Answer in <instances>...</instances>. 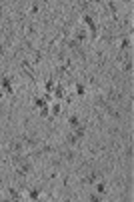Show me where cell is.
<instances>
[{
  "mask_svg": "<svg viewBox=\"0 0 134 202\" xmlns=\"http://www.w3.org/2000/svg\"><path fill=\"white\" fill-rule=\"evenodd\" d=\"M96 180H98V172H90L82 182H86V184H96Z\"/></svg>",
  "mask_w": 134,
  "mask_h": 202,
  "instance_id": "1",
  "label": "cell"
},
{
  "mask_svg": "<svg viewBox=\"0 0 134 202\" xmlns=\"http://www.w3.org/2000/svg\"><path fill=\"white\" fill-rule=\"evenodd\" d=\"M10 150H12L14 154H18V152L22 150V140H16V142H12V144H10Z\"/></svg>",
  "mask_w": 134,
  "mask_h": 202,
  "instance_id": "2",
  "label": "cell"
},
{
  "mask_svg": "<svg viewBox=\"0 0 134 202\" xmlns=\"http://www.w3.org/2000/svg\"><path fill=\"white\" fill-rule=\"evenodd\" d=\"M2 86L8 94H12V86H10V78H2Z\"/></svg>",
  "mask_w": 134,
  "mask_h": 202,
  "instance_id": "3",
  "label": "cell"
},
{
  "mask_svg": "<svg viewBox=\"0 0 134 202\" xmlns=\"http://www.w3.org/2000/svg\"><path fill=\"white\" fill-rule=\"evenodd\" d=\"M36 106H40V108H44L46 106V98H36V102H34Z\"/></svg>",
  "mask_w": 134,
  "mask_h": 202,
  "instance_id": "4",
  "label": "cell"
},
{
  "mask_svg": "<svg viewBox=\"0 0 134 202\" xmlns=\"http://www.w3.org/2000/svg\"><path fill=\"white\" fill-rule=\"evenodd\" d=\"M68 122H70V126H78V124H80L78 116H70V120H68Z\"/></svg>",
  "mask_w": 134,
  "mask_h": 202,
  "instance_id": "5",
  "label": "cell"
},
{
  "mask_svg": "<svg viewBox=\"0 0 134 202\" xmlns=\"http://www.w3.org/2000/svg\"><path fill=\"white\" fill-rule=\"evenodd\" d=\"M38 196H40V190H30V198L32 200H36Z\"/></svg>",
  "mask_w": 134,
  "mask_h": 202,
  "instance_id": "6",
  "label": "cell"
},
{
  "mask_svg": "<svg viewBox=\"0 0 134 202\" xmlns=\"http://www.w3.org/2000/svg\"><path fill=\"white\" fill-rule=\"evenodd\" d=\"M10 196H12L14 200H18V198H20V194H18V192H16L14 188H10Z\"/></svg>",
  "mask_w": 134,
  "mask_h": 202,
  "instance_id": "7",
  "label": "cell"
},
{
  "mask_svg": "<svg viewBox=\"0 0 134 202\" xmlns=\"http://www.w3.org/2000/svg\"><path fill=\"white\" fill-rule=\"evenodd\" d=\"M124 70L130 72V70H132V62H126V64H124Z\"/></svg>",
  "mask_w": 134,
  "mask_h": 202,
  "instance_id": "8",
  "label": "cell"
},
{
  "mask_svg": "<svg viewBox=\"0 0 134 202\" xmlns=\"http://www.w3.org/2000/svg\"><path fill=\"white\" fill-rule=\"evenodd\" d=\"M96 190H98V192H106V186H104V184H98Z\"/></svg>",
  "mask_w": 134,
  "mask_h": 202,
  "instance_id": "9",
  "label": "cell"
},
{
  "mask_svg": "<svg viewBox=\"0 0 134 202\" xmlns=\"http://www.w3.org/2000/svg\"><path fill=\"white\" fill-rule=\"evenodd\" d=\"M76 92L82 96V94H84V86H82V84H78V86H76Z\"/></svg>",
  "mask_w": 134,
  "mask_h": 202,
  "instance_id": "10",
  "label": "cell"
},
{
  "mask_svg": "<svg viewBox=\"0 0 134 202\" xmlns=\"http://www.w3.org/2000/svg\"><path fill=\"white\" fill-rule=\"evenodd\" d=\"M58 112H60V106H58V104H54V106H52V114H58Z\"/></svg>",
  "mask_w": 134,
  "mask_h": 202,
  "instance_id": "11",
  "label": "cell"
},
{
  "mask_svg": "<svg viewBox=\"0 0 134 202\" xmlns=\"http://www.w3.org/2000/svg\"><path fill=\"white\" fill-rule=\"evenodd\" d=\"M52 82H50V80H46V90H48V92H50V90H52Z\"/></svg>",
  "mask_w": 134,
  "mask_h": 202,
  "instance_id": "12",
  "label": "cell"
},
{
  "mask_svg": "<svg viewBox=\"0 0 134 202\" xmlns=\"http://www.w3.org/2000/svg\"><path fill=\"white\" fill-rule=\"evenodd\" d=\"M40 114H42V116H48V108H46V106H44V108H42V110H40Z\"/></svg>",
  "mask_w": 134,
  "mask_h": 202,
  "instance_id": "13",
  "label": "cell"
}]
</instances>
